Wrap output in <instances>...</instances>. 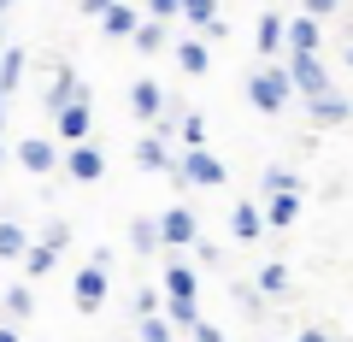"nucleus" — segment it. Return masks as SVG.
Segmentation results:
<instances>
[{
	"mask_svg": "<svg viewBox=\"0 0 353 342\" xmlns=\"http://www.w3.org/2000/svg\"><path fill=\"white\" fill-rule=\"evenodd\" d=\"M294 71L289 65H265V71H253L248 77V101H253V113H265V118H283V106L294 101Z\"/></svg>",
	"mask_w": 353,
	"mask_h": 342,
	"instance_id": "obj_1",
	"label": "nucleus"
},
{
	"mask_svg": "<svg viewBox=\"0 0 353 342\" xmlns=\"http://www.w3.org/2000/svg\"><path fill=\"white\" fill-rule=\"evenodd\" d=\"M106 295H112V266L88 260V266L71 278V301L83 307V313H101V307H106Z\"/></svg>",
	"mask_w": 353,
	"mask_h": 342,
	"instance_id": "obj_2",
	"label": "nucleus"
},
{
	"mask_svg": "<svg viewBox=\"0 0 353 342\" xmlns=\"http://www.w3.org/2000/svg\"><path fill=\"white\" fill-rule=\"evenodd\" d=\"M83 77H77V65H53V77H48V89H41V113H59V106H71V101H83Z\"/></svg>",
	"mask_w": 353,
	"mask_h": 342,
	"instance_id": "obj_3",
	"label": "nucleus"
},
{
	"mask_svg": "<svg viewBox=\"0 0 353 342\" xmlns=\"http://www.w3.org/2000/svg\"><path fill=\"white\" fill-rule=\"evenodd\" d=\"M159 225H165V248H171V254H183V248L201 242V218H194L189 201H176L171 213H159Z\"/></svg>",
	"mask_w": 353,
	"mask_h": 342,
	"instance_id": "obj_4",
	"label": "nucleus"
},
{
	"mask_svg": "<svg viewBox=\"0 0 353 342\" xmlns=\"http://www.w3.org/2000/svg\"><path fill=\"white\" fill-rule=\"evenodd\" d=\"M183 165H189L194 189H224V183H230V165L218 160V153L206 148V142H201V148H183Z\"/></svg>",
	"mask_w": 353,
	"mask_h": 342,
	"instance_id": "obj_5",
	"label": "nucleus"
},
{
	"mask_svg": "<svg viewBox=\"0 0 353 342\" xmlns=\"http://www.w3.org/2000/svg\"><path fill=\"white\" fill-rule=\"evenodd\" d=\"M130 160H136L141 165V171H171V136H165V130L159 124H148V130H141V136H136V148H130Z\"/></svg>",
	"mask_w": 353,
	"mask_h": 342,
	"instance_id": "obj_6",
	"label": "nucleus"
},
{
	"mask_svg": "<svg viewBox=\"0 0 353 342\" xmlns=\"http://www.w3.org/2000/svg\"><path fill=\"white\" fill-rule=\"evenodd\" d=\"M12 153H18V165H24L30 178H48L53 165H65V160H59V142H53V136H24Z\"/></svg>",
	"mask_w": 353,
	"mask_h": 342,
	"instance_id": "obj_7",
	"label": "nucleus"
},
{
	"mask_svg": "<svg viewBox=\"0 0 353 342\" xmlns=\"http://www.w3.org/2000/svg\"><path fill=\"white\" fill-rule=\"evenodd\" d=\"M65 171H71L77 183H101V178H106V153H101V142H71V153H65Z\"/></svg>",
	"mask_w": 353,
	"mask_h": 342,
	"instance_id": "obj_8",
	"label": "nucleus"
},
{
	"mask_svg": "<svg viewBox=\"0 0 353 342\" xmlns=\"http://www.w3.org/2000/svg\"><path fill=\"white\" fill-rule=\"evenodd\" d=\"M53 130H59V142H88L94 136V106H88V95L71 101V106H59L53 113Z\"/></svg>",
	"mask_w": 353,
	"mask_h": 342,
	"instance_id": "obj_9",
	"label": "nucleus"
},
{
	"mask_svg": "<svg viewBox=\"0 0 353 342\" xmlns=\"http://www.w3.org/2000/svg\"><path fill=\"white\" fill-rule=\"evenodd\" d=\"M159 283H165V295H171V301H201V272H194L189 260H165Z\"/></svg>",
	"mask_w": 353,
	"mask_h": 342,
	"instance_id": "obj_10",
	"label": "nucleus"
},
{
	"mask_svg": "<svg viewBox=\"0 0 353 342\" xmlns=\"http://www.w3.org/2000/svg\"><path fill=\"white\" fill-rule=\"evenodd\" d=\"M130 113H136L141 124H159L165 118V89L153 77H136V83H130Z\"/></svg>",
	"mask_w": 353,
	"mask_h": 342,
	"instance_id": "obj_11",
	"label": "nucleus"
},
{
	"mask_svg": "<svg viewBox=\"0 0 353 342\" xmlns=\"http://www.w3.org/2000/svg\"><path fill=\"white\" fill-rule=\"evenodd\" d=\"M253 48H259L265 59L289 53V18H283V12H259V30H253Z\"/></svg>",
	"mask_w": 353,
	"mask_h": 342,
	"instance_id": "obj_12",
	"label": "nucleus"
},
{
	"mask_svg": "<svg viewBox=\"0 0 353 342\" xmlns=\"http://www.w3.org/2000/svg\"><path fill=\"white\" fill-rule=\"evenodd\" d=\"M289 71H294V83H301L306 101L330 89V71H324V59H318V53H289Z\"/></svg>",
	"mask_w": 353,
	"mask_h": 342,
	"instance_id": "obj_13",
	"label": "nucleus"
},
{
	"mask_svg": "<svg viewBox=\"0 0 353 342\" xmlns=\"http://www.w3.org/2000/svg\"><path fill=\"white\" fill-rule=\"evenodd\" d=\"M171 53H176V65H183L189 77L212 71V36H183V41H171Z\"/></svg>",
	"mask_w": 353,
	"mask_h": 342,
	"instance_id": "obj_14",
	"label": "nucleus"
},
{
	"mask_svg": "<svg viewBox=\"0 0 353 342\" xmlns=\"http://www.w3.org/2000/svg\"><path fill=\"white\" fill-rule=\"evenodd\" d=\"M265 230H271L265 207H253V201H236V213H230V236H236V242H259Z\"/></svg>",
	"mask_w": 353,
	"mask_h": 342,
	"instance_id": "obj_15",
	"label": "nucleus"
},
{
	"mask_svg": "<svg viewBox=\"0 0 353 342\" xmlns=\"http://www.w3.org/2000/svg\"><path fill=\"white\" fill-rule=\"evenodd\" d=\"M318 48H324V18L318 12L289 18V53H318Z\"/></svg>",
	"mask_w": 353,
	"mask_h": 342,
	"instance_id": "obj_16",
	"label": "nucleus"
},
{
	"mask_svg": "<svg viewBox=\"0 0 353 342\" xmlns=\"http://www.w3.org/2000/svg\"><path fill=\"white\" fill-rule=\"evenodd\" d=\"M94 24H101V30H106V36H112V41H130V36H136V30H141V12H136V6H130V0H118V6H106V12L94 18Z\"/></svg>",
	"mask_w": 353,
	"mask_h": 342,
	"instance_id": "obj_17",
	"label": "nucleus"
},
{
	"mask_svg": "<svg viewBox=\"0 0 353 342\" xmlns=\"http://www.w3.org/2000/svg\"><path fill=\"white\" fill-rule=\"evenodd\" d=\"M312 118H318V124H330V130H336V124H353V101H347L341 89H324V95H312Z\"/></svg>",
	"mask_w": 353,
	"mask_h": 342,
	"instance_id": "obj_18",
	"label": "nucleus"
},
{
	"mask_svg": "<svg viewBox=\"0 0 353 342\" xmlns=\"http://www.w3.org/2000/svg\"><path fill=\"white\" fill-rule=\"evenodd\" d=\"M130 41H136V53H141V59H148V53H165V48H171V18H141V30H136V36H130Z\"/></svg>",
	"mask_w": 353,
	"mask_h": 342,
	"instance_id": "obj_19",
	"label": "nucleus"
},
{
	"mask_svg": "<svg viewBox=\"0 0 353 342\" xmlns=\"http://www.w3.org/2000/svg\"><path fill=\"white\" fill-rule=\"evenodd\" d=\"M53 266H59V248H53L48 236H41V242H30V254H24V260H18V272H24L30 283H36V278H48Z\"/></svg>",
	"mask_w": 353,
	"mask_h": 342,
	"instance_id": "obj_20",
	"label": "nucleus"
},
{
	"mask_svg": "<svg viewBox=\"0 0 353 342\" xmlns=\"http://www.w3.org/2000/svg\"><path fill=\"white\" fill-rule=\"evenodd\" d=\"M0 307H6V319H12V325H24V319L36 313V295H30V278L6 283V289H0Z\"/></svg>",
	"mask_w": 353,
	"mask_h": 342,
	"instance_id": "obj_21",
	"label": "nucleus"
},
{
	"mask_svg": "<svg viewBox=\"0 0 353 342\" xmlns=\"http://www.w3.org/2000/svg\"><path fill=\"white\" fill-rule=\"evenodd\" d=\"M265 218H271V230H289L294 218H301V189H277L265 201Z\"/></svg>",
	"mask_w": 353,
	"mask_h": 342,
	"instance_id": "obj_22",
	"label": "nucleus"
},
{
	"mask_svg": "<svg viewBox=\"0 0 353 342\" xmlns=\"http://www.w3.org/2000/svg\"><path fill=\"white\" fill-rule=\"evenodd\" d=\"M130 248H136L141 260H153V254L165 248V225L159 218H136V225H130Z\"/></svg>",
	"mask_w": 353,
	"mask_h": 342,
	"instance_id": "obj_23",
	"label": "nucleus"
},
{
	"mask_svg": "<svg viewBox=\"0 0 353 342\" xmlns=\"http://www.w3.org/2000/svg\"><path fill=\"white\" fill-rule=\"evenodd\" d=\"M18 83H24V48H6L0 53V95H18Z\"/></svg>",
	"mask_w": 353,
	"mask_h": 342,
	"instance_id": "obj_24",
	"label": "nucleus"
},
{
	"mask_svg": "<svg viewBox=\"0 0 353 342\" xmlns=\"http://www.w3.org/2000/svg\"><path fill=\"white\" fill-rule=\"evenodd\" d=\"M136 330H141V336H148V342H165V336H183V330H176V319L165 313V307H159V313H136Z\"/></svg>",
	"mask_w": 353,
	"mask_h": 342,
	"instance_id": "obj_25",
	"label": "nucleus"
},
{
	"mask_svg": "<svg viewBox=\"0 0 353 342\" xmlns=\"http://www.w3.org/2000/svg\"><path fill=\"white\" fill-rule=\"evenodd\" d=\"M24 254H30L24 225H18V218H0V260H24Z\"/></svg>",
	"mask_w": 353,
	"mask_h": 342,
	"instance_id": "obj_26",
	"label": "nucleus"
},
{
	"mask_svg": "<svg viewBox=\"0 0 353 342\" xmlns=\"http://www.w3.org/2000/svg\"><path fill=\"white\" fill-rule=\"evenodd\" d=\"M230 307H241L248 319H259V307H265V289H259V278H253V283H230Z\"/></svg>",
	"mask_w": 353,
	"mask_h": 342,
	"instance_id": "obj_27",
	"label": "nucleus"
},
{
	"mask_svg": "<svg viewBox=\"0 0 353 342\" xmlns=\"http://www.w3.org/2000/svg\"><path fill=\"white\" fill-rule=\"evenodd\" d=\"M183 24H189V30L218 24V0H183Z\"/></svg>",
	"mask_w": 353,
	"mask_h": 342,
	"instance_id": "obj_28",
	"label": "nucleus"
},
{
	"mask_svg": "<svg viewBox=\"0 0 353 342\" xmlns=\"http://www.w3.org/2000/svg\"><path fill=\"white\" fill-rule=\"evenodd\" d=\"M259 289L265 295H289V266H283V260H265L259 266Z\"/></svg>",
	"mask_w": 353,
	"mask_h": 342,
	"instance_id": "obj_29",
	"label": "nucleus"
},
{
	"mask_svg": "<svg viewBox=\"0 0 353 342\" xmlns=\"http://www.w3.org/2000/svg\"><path fill=\"white\" fill-rule=\"evenodd\" d=\"M259 189H265V195H277V189H301V171H283V165H271V171L259 178Z\"/></svg>",
	"mask_w": 353,
	"mask_h": 342,
	"instance_id": "obj_30",
	"label": "nucleus"
},
{
	"mask_svg": "<svg viewBox=\"0 0 353 342\" xmlns=\"http://www.w3.org/2000/svg\"><path fill=\"white\" fill-rule=\"evenodd\" d=\"M165 301H171V295H165V283H159V289H153V283H141V289H136V313H159Z\"/></svg>",
	"mask_w": 353,
	"mask_h": 342,
	"instance_id": "obj_31",
	"label": "nucleus"
},
{
	"mask_svg": "<svg viewBox=\"0 0 353 342\" xmlns=\"http://www.w3.org/2000/svg\"><path fill=\"white\" fill-rule=\"evenodd\" d=\"M206 142V118L201 113H183V148H201Z\"/></svg>",
	"mask_w": 353,
	"mask_h": 342,
	"instance_id": "obj_32",
	"label": "nucleus"
},
{
	"mask_svg": "<svg viewBox=\"0 0 353 342\" xmlns=\"http://www.w3.org/2000/svg\"><path fill=\"white\" fill-rule=\"evenodd\" d=\"M141 6H148L153 18H171V24L183 18V0H141Z\"/></svg>",
	"mask_w": 353,
	"mask_h": 342,
	"instance_id": "obj_33",
	"label": "nucleus"
},
{
	"mask_svg": "<svg viewBox=\"0 0 353 342\" xmlns=\"http://www.w3.org/2000/svg\"><path fill=\"white\" fill-rule=\"evenodd\" d=\"M41 236H48L53 248H65V242H71V225H65V218H48V230H41Z\"/></svg>",
	"mask_w": 353,
	"mask_h": 342,
	"instance_id": "obj_34",
	"label": "nucleus"
},
{
	"mask_svg": "<svg viewBox=\"0 0 353 342\" xmlns=\"http://www.w3.org/2000/svg\"><path fill=\"white\" fill-rule=\"evenodd\" d=\"M194 260H201V266H212V272H218V266H224V254H218V248H212V242H194Z\"/></svg>",
	"mask_w": 353,
	"mask_h": 342,
	"instance_id": "obj_35",
	"label": "nucleus"
},
{
	"mask_svg": "<svg viewBox=\"0 0 353 342\" xmlns=\"http://www.w3.org/2000/svg\"><path fill=\"white\" fill-rule=\"evenodd\" d=\"M189 336H201V342H218V336H224V325H212V319H194V330H189Z\"/></svg>",
	"mask_w": 353,
	"mask_h": 342,
	"instance_id": "obj_36",
	"label": "nucleus"
},
{
	"mask_svg": "<svg viewBox=\"0 0 353 342\" xmlns=\"http://www.w3.org/2000/svg\"><path fill=\"white\" fill-rule=\"evenodd\" d=\"M336 6L341 0H306V12H318V18H336Z\"/></svg>",
	"mask_w": 353,
	"mask_h": 342,
	"instance_id": "obj_37",
	"label": "nucleus"
},
{
	"mask_svg": "<svg viewBox=\"0 0 353 342\" xmlns=\"http://www.w3.org/2000/svg\"><path fill=\"white\" fill-rule=\"evenodd\" d=\"M77 6H83V18H101L106 6H118V0H77Z\"/></svg>",
	"mask_w": 353,
	"mask_h": 342,
	"instance_id": "obj_38",
	"label": "nucleus"
},
{
	"mask_svg": "<svg viewBox=\"0 0 353 342\" xmlns=\"http://www.w3.org/2000/svg\"><path fill=\"white\" fill-rule=\"evenodd\" d=\"M347 65H353V41H347Z\"/></svg>",
	"mask_w": 353,
	"mask_h": 342,
	"instance_id": "obj_39",
	"label": "nucleus"
}]
</instances>
